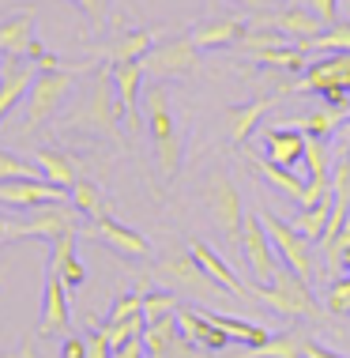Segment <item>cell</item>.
<instances>
[{
  "mask_svg": "<svg viewBox=\"0 0 350 358\" xmlns=\"http://www.w3.org/2000/svg\"><path fill=\"white\" fill-rule=\"evenodd\" d=\"M143 113H147V129L154 140V159H159L162 178H177L181 170V136H177V121H173V106H170V91L154 80L143 91Z\"/></svg>",
  "mask_w": 350,
  "mask_h": 358,
  "instance_id": "6da1fadb",
  "label": "cell"
},
{
  "mask_svg": "<svg viewBox=\"0 0 350 358\" xmlns=\"http://www.w3.org/2000/svg\"><path fill=\"white\" fill-rule=\"evenodd\" d=\"M249 298H256L260 306L275 309L283 317H309V321H320V306L309 290V279H301L290 268H279L275 283H249Z\"/></svg>",
  "mask_w": 350,
  "mask_h": 358,
  "instance_id": "7a4b0ae2",
  "label": "cell"
},
{
  "mask_svg": "<svg viewBox=\"0 0 350 358\" xmlns=\"http://www.w3.org/2000/svg\"><path fill=\"white\" fill-rule=\"evenodd\" d=\"M159 275L166 279V283H173L177 290H184L189 298H196V302H226V298H233L230 290H222L215 279L203 272L200 260L192 257V249L189 253H170L159 264Z\"/></svg>",
  "mask_w": 350,
  "mask_h": 358,
  "instance_id": "3957f363",
  "label": "cell"
},
{
  "mask_svg": "<svg viewBox=\"0 0 350 358\" xmlns=\"http://www.w3.org/2000/svg\"><path fill=\"white\" fill-rule=\"evenodd\" d=\"M72 91V72L68 69H38L34 83H31V94H27V132L42 129L45 121L61 110V102L68 99Z\"/></svg>",
  "mask_w": 350,
  "mask_h": 358,
  "instance_id": "277c9868",
  "label": "cell"
},
{
  "mask_svg": "<svg viewBox=\"0 0 350 358\" xmlns=\"http://www.w3.org/2000/svg\"><path fill=\"white\" fill-rule=\"evenodd\" d=\"M121 99H117V87H113V76L110 69H102L99 76H94V87L91 94H87V102L80 106V110L72 113L75 124H91V129H102L105 136H121V129H117V121H121Z\"/></svg>",
  "mask_w": 350,
  "mask_h": 358,
  "instance_id": "5b68a950",
  "label": "cell"
},
{
  "mask_svg": "<svg viewBox=\"0 0 350 358\" xmlns=\"http://www.w3.org/2000/svg\"><path fill=\"white\" fill-rule=\"evenodd\" d=\"M241 257H245L249 272H252V283H275L279 275V260L275 257V245H271L268 230H264V219L260 211H245V227H241Z\"/></svg>",
  "mask_w": 350,
  "mask_h": 358,
  "instance_id": "8992f818",
  "label": "cell"
},
{
  "mask_svg": "<svg viewBox=\"0 0 350 358\" xmlns=\"http://www.w3.org/2000/svg\"><path fill=\"white\" fill-rule=\"evenodd\" d=\"M200 69V45L192 42V34H177L166 42H154L151 53L143 57V72L154 80H166V76H192Z\"/></svg>",
  "mask_w": 350,
  "mask_h": 358,
  "instance_id": "52a82bcc",
  "label": "cell"
},
{
  "mask_svg": "<svg viewBox=\"0 0 350 358\" xmlns=\"http://www.w3.org/2000/svg\"><path fill=\"white\" fill-rule=\"evenodd\" d=\"M260 219H264V230L271 238V245H275V253L283 257V264L290 272H298L301 279H313V257H309V241L294 222H283L279 215H271L268 208H260Z\"/></svg>",
  "mask_w": 350,
  "mask_h": 358,
  "instance_id": "ba28073f",
  "label": "cell"
},
{
  "mask_svg": "<svg viewBox=\"0 0 350 358\" xmlns=\"http://www.w3.org/2000/svg\"><path fill=\"white\" fill-rule=\"evenodd\" d=\"M207 208L211 219L222 227V238L230 245H241V227H245V200H241L238 185L226 178V173H215L207 185Z\"/></svg>",
  "mask_w": 350,
  "mask_h": 358,
  "instance_id": "9c48e42d",
  "label": "cell"
},
{
  "mask_svg": "<svg viewBox=\"0 0 350 358\" xmlns=\"http://www.w3.org/2000/svg\"><path fill=\"white\" fill-rule=\"evenodd\" d=\"M61 234H80V208H75L72 200L34 208V215L27 219V222H15V234L12 238H45V241H57Z\"/></svg>",
  "mask_w": 350,
  "mask_h": 358,
  "instance_id": "30bf717a",
  "label": "cell"
},
{
  "mask_svg": "<svg viewBox=\"0 0 350 358\" xmlns=\"http://www.w3.org/2000/svg\"><path fill=\"white\" fill-rule=\"evenodd\" d=\"M0 53L4 57H31L34 64L50 53L42 42H38V34H34V12L31 8L0 19Z\"/></svg>",
  "mask_w": 350,
  "mask_h": 358,
  "instance_id": "8fae6325",
  "label": "cell"
},
{
  "mask_svg": "<svg viewBox=\"0 0 350 358\" xmlns=\"http://www.w3.org/2000/svg\"><path fill=\"white\" fill-rule=\"evenodd\" d=\"M249 27H260V31L271 27V31H279L286 38H298V45H301V42H309V38H316L324 31V19L313 15L301 0H294L290 8H283V12H275V15H252Z\"/></svg>",
  "mask_w": 350,
  "mask_h": 358,
  "instance_id": "7c38bea8",
  "label": "cell"
},
{
  "mask_svg": "<svg viewBox=\"0 0 350 358\" xmlns=\"http://www.w3.org/2000/svg\"><path fill=\"white\" fill-rule=\"evenodd\" d=\"M72 324V309H68V287L64 279L45 268V287H42V321H38V336H64Z\"/></svg>",
  "mask_w": 350,
  "mask_h": 358,
  "instance_id": "4fadbf2b",
  "label": "cell"
},
{
  "mask_svg": "<svg viewBox=\"0 0 350 358\" xmlns=\"http://www.w3.org/2000/svg\"><path fill=\"white\" fill-rule=\"evenodd\" d=\"M68 200V189L53 185V181L38 178V181H0V204L4 208H23L34 211L42 204H61Z\"/></svg>",
  "mask_w": 350,
  "mask_h": 358,
  "instance_id": "5bb4252c",
  "label": "cell"
},
{
  "mask_svg": "<svg viewBox=\"0 0 350 358\" xmlns=\"http://www.w3.org/2000/svg\"><path fill=\"white\" fill-rule=\"evenodd\" d=\"M332 87H339V91L350 94V53H328L320 57L316 64H309L305 76H301L298 87H290V91H332Z\"/></svg>",
  "mask_w": 350,
  "mask_h": 358,
  "instance_id": "9a60e30c",
  "label": "cell"
},
{
  "mask_svg": "<svg viewBox=\"0 0 350 358\" xmlns=\"http://www.w3.org/2000/svg\"><path fill=\"white\" fill-rule=\"evenodd\" d=\"M38 76V64L31 57H4V72H0V121L31 94V83Z\"/></svg>",
  "mask_w": 350,
  "mask_h": 358,
  "instance_id": "2e32d148",
  "label": "cell"
},
{
  "mask_svg": "<svg viewBox=\"0 0 350 358\" xmlns=\"http://www.w3.org/2000/svg\"><path fill=\"white\" fill-rule=\"evenodd\" d=\"M83 234H91V238L105 241L110 249H117V253H124V257H151V241L143 238L140 230L124 227V222H117V219H110V215L94 219L91 227L83 230Z\"/></svg>",
  "mask_w": 350,
  "mask_h": 358,
  "instance_id": "e0dca14e",
  "label": "cell"
},
{
  "mask_svg": "<svg viewBox=\"0 0 350 358\" xmlns=\"http://www.w3.org/2000/svg\"><path fill=\"white\" fill-rule=\"evenodd\" d=\"M177 324H181V336L189 343H196L203 347V351H226V343H230V336L222 332V328L207 317V309H177Z\"/></svg>",
  "mask_w": 350,
  "mask_h": 358,
  "instance_id": "ac0fdd59",
  "label": "cell"
},
{
  "mask_svg": "<svg viewBox=\"0 0 350 358\" xmlns=\"http://www.w3.org/2000/svg\"><path fill=\"white\" fill-rule=\"evenodd\" d=\"M113 87H117V99H121V110L129 113V124L136 129L140 124V91H143V61H121L110 64Z\"/></svg>",
  "mask_w": 350,
  "mask_h": 358,
  "instance_id": "d6986e66",
  "label": "cell"
},
{
  "mask_svg": "<svg viewBox=\"0 0 350 358\" xmlns=\"http://www.w3.org/2000/svg\"><path fill=\"white\" fill-rule=\"evenodd\" d=\"M192 257L200 260V268H203V272H207L211 279H215L222 290H230L233 298H249V283H245V279H241L238 272H233V268H230L211 245H203V241H192Z\"/></svg>",
  "mask_w": 350,
  "mask_h": 358,
  "instance_id": "ffe728a7",
  "label": "cell"
},
{
  "mask_svg": "<svg viewBox=\"0 0 350 358\" xmlns=\"http://www.w3.org/2000/svg\"><path fill=\"white\" fill-rule=\"evenodd\" d=\"M305 132L301 129H264V151L271 162H279V166H294V162L305 159Z\"/></svg>",
  "mask_w": 350,
  "mask_h": 358,
  "instance_id": "44dd1931",
  "label": "cell"
},
{
  "mask_svg": "<svg viewBox=\"0 0 350 358\" xmlns=\"http://www.w3.org/2000/svg\"><path fill=\"white\" fill-rule=\"evenodd\" d=\"M245 27L249 19L245 15H226V19H207L192 31V42L200 50H219V45H230V42H241L245 38Z\"/></svg>",
  "mask_w": 350,
  "mask_h": 358,
  "instance_id": "7402d4cb",
  "label": "cell"
},
{
  "mask_svg": "<svg viewBox=\"0 0 350 358\" xmlns=\"http://www.w3.org/2000/svg\"><path fill=\"white\" fill-rule=\"evenodd\" d=\"M154 34L151 27H140V31H124L121 38H113L110 45H102V50H94L99 57H105L110 64H121V61H143V57L151 53L154 45Z\"/></svg>",
  "mask_w": 350,
  "mask_h": 358,
  "instance_id": "603a6c76",
  "label": "cell"
},
{
  "mask_svg": "<svg viewBox=\"0 0 350 358\" xmlns=\"http://www.w3.org/2000/svg\"><path fill=\"white\" fill-rule=\"evenodd\" d=\"M283 94V91H279ZM279 94H264V99H252L245 106H230L226 110V129H230V140L233 143H245L249 132L256 129V121L264 117L271 106H279Z\"/></svg>",
  "mask_w": 350,
  "mask_h": 358,
  "instance_id": "cb8c5ba5",
  "label": "cell"
},
{
  "mask_svg": "<svg viewBox=\"0 0 350 358\" xmlns=\"http://www.w3.org/2000/svg\"><path fill=\"white\" fill-rule=\"evenodd\" d=\"M252 166H256V173L268 181V185H275L279 192H286L294 204H305V192H309V181L305 178H298L294 170L279 166V162H271V159H252Z\"/></svg>",
  "mask_w": 350,
  "mask_h": 358,
  "instance_id": "d4e9b609",
  "label": "cell"
},
{
  "mask_svg": "<svg viewBox=\"0 0 350 358\" xmlns=\"http://www.w3.org/2000/svg\"><path fill=\"white\" fill-rule=\"evenodd\" d=\"M34 166L42 170L45 181H53V185H61V189H68V192H72V185L80 181V170H75V162L68 159L64 151H57V148L34 151Z\"/></svg>",
  "mask_w": 350,
  "mask_h": 358,
  "instance_id": "484cf974",
  "label": "cell"
},
{
  "mask_svg": "<svg viewBox=\"0 0 350 358\" xmlns=\"http://www.w3.org/2000/svg\"><path fill=\"white\" fill-rule=\"evenodd\" d=\"M207 317L230 336V340H238V343H245V347H260V343H268L271 336H275V332H271V328H264V324L245 321V317H233V313H219V309H207Z\"/></svg>",
  "mask_w": 350,
  "mask_h": 358,
  "instance_id": "4316f807",
  "label": "cell"
},
{
  "mask_svg": "<svg viewBox=\"0 0 350 358\" xmlns=\"http://www.w3.org/2000/svg\"><path fill=\"white\" fill-rule=\"evenodd\" d=\"M252 61L264 69H283V72H305L309 69V50L301 45H271V50H256Z\"/></svg>",
  "mask_w": 350,
  "mask_h": 358,
  "instance_id": "83f0119b",
  "label": "cell"
},
{
  "mask_svg": "<svg viewBox=\"0 0 350 358\" xmlns=\"http://www.w3.org/2000/svg\"><path fill=\"white\" fill-rule=\"evenodd\" d=\"M301 336L298 332H279V336H271L268 343H260V347H245L241 355H233V358H301Z\"/></svg>",
  "mask_w": 350,
  "mask_h": 358,
  "instance_id": "f1b7e54d",
  "label": "cell"
},
{
  "mask_svg": "<svg viewBox=\"0 0 350 358\" xmlns=\"http://www.w3.org/2000/svg\"><path fill=\"white\" fill-rule=\"evenodd\" d=\"M332 211H335V196H324V200H316V204L301 208V215L294 219V227H298L309 241H320V234L328 230V219H332Z\"/></svg>",
  "mask_w": 350,
  "mask_h": 358,
  "instance_id": "f546056e",
  "label": "cell"
},
{
  "mask_svg": "<svg viewBox=\"0 0 350 358\" xmlns=\"http://www.w3.org/2000/svg\"><path fill=\"white\" fill-rule=\"evenodd\" d=\"M301 50H309V53H350V23L324 27L316 38L301 42Z\"/></svg>",
  "mask_w": 350,
  "mask_h": 358,
  "instance_id": "4dcf8cb0",
  "label": "cell"
},
{
  "mask_svg": "<svg viewBox=\"0 0 350 358\" xmlns=\"http://www.w3.org/2000/svg\"><path fill=\"white\" fill-rule=\"evenodd\" d=\"M181 336V324H177V313L162 317V321H151L147 332H143V347H147V358H159L166 347Z\"/></svg>",
  "mask_w": 350,
  "mask_h": 358,
  "instance_id": "1f68e13d",
  "label": "cell"
},
{
  "mask_svg": "<svg viewBox=\"0 0 350 358\" xmlns=\"http://www.w3.org/2000/svg\"><path fill=\"white\" fill-rule=\"evenodd\" d=\"M72 204L80 208V215H87V219H102V215H110V211H105V200H102V192H99V185H94V181H75L72 185Z\"/></svg>",
  "mask_w": 350,
  "mask_h": 358,
  "instance_id": "d6a6232c",
  "label": "cell"
},
{
  "mask_svg": "<svg viewBox=\"0 0 350 358\" xmlns=\"http://www.w3.org/2000/svg\"><path fill=\"white\" fill-rule=\"evenodd\" d=\"M339 117H343V113L328 106V110H316V113H309V117H301V124H298V129L305 132V136L332 140V136H335V129H339Z\"/></svg>",
  "mask_w": 350,
  "mask_h": 358,
  "instance_id": "836d02e7",
  "label": "cell"
},
{
  "mask_svg": "<svg viewBox=\"0 0 350 358\" xmlns=\"http://www.w3.org/2000/svg\"><path fill=\"white\" fill-rule=\"evenodd\" d=\"M105 340H110V347L117 351V347H124L129 340H140L143 332H147V317H129V321H117V324H102Z\"/></svg>",
  "mask_w": 350,
  "mask_h": 358,
  "instance_id": "e575fe53",
  "label": "cell"
},
{
  "mask_svg": "<svg viewBox=\"0 0 350 358\" xmlns=\"http://www.w3.org/2000/svg\"><path fill=\"white\" fill-rule=\"evenodd\" d=\"M177 309H181V302H177V294H170V290H151V294H143V317H147V324L177 313Z\"/></svg>",
  "mask_w": 350,
  "mask_h": 358,
  "instance_id": "d590c367",
  "label": "cell"
},
{
  "mask_svg": "<svg viewBox=\"0 0 350 358\" xmlns=\"http://www.w3.org/2000/svg\"><path fill=\"white\" fill-rule=\"evenodd\" d=\"M38 178H42L38 166L15 159V155H8V151H0V181H38Z\"/></svg>",
  "mask_w": 350,
  "mask_h": 358,
  "instance_id": "8d00e7d4",
  "label": "cell"
},
{
  "mask_svg": "<svg viewBox=\"0 0 350 358\" xmlns=\"http://www.w3.org/2000/svg\"><path fill=\"white\" fill-rule=\"evenodd\" d=\"M143 313V294L140 290H132V294H121L117 302L110 306V317H105V324H117V321H129V317H140Z\"/></svg>",
  "mask_w": 350,
  "mask_h": 358,
  "instance_id": "74e56055",
  "label": "cell"
},
{
  "mask_svg": "<svg viewBox=\"0 0 350 358\" xmlns=\"http://www.w3.org/2000/svg\"><path fill=\"white\" fill-rule=\"evenodd\" d=\"M332 196H335V204L350 208V155L332 166Z\"/></svg>",
  "mask_w": 350,
  "mask_h": 358,
  "instance_id": "f35d334b",
  "label": "cell"
},
{
  "mask_svg": "<svg viewBox=\"0 0 350 358\" xmlns=\"http://www.w3.org/2000/svg\"><path fill=\"white\" fill-rule=\"evenodd\" d=\"M324 306H328V313H335V317H347L350 313V275L347 279H335L332 290H328V298H324Z\"/></svg>",
  "mask_w": 350,
  "mask_h": 358,
  "instance_id": "ab89813d",
  "label": "cell"
},
{
  "mask_svg": "<svg viewBox=\"0 0 350 358\" xmlns=\"http://www.w3.org/2000/svg\"><path fill=\"white\" fill-rule=\"evenodd\" d=\"M87 358H113V347L105 340L102 328H91V332H87Z\"/></svg>",
  "mask_w": 350,
  "mask_h": 358,
  "instance_id": "60d3db41",
  "label": "cell"
},
{
  "mask_svg": "<svg viewBox=\"0 0 350 358\" xmlns=\"http://www.w3.org/2000/svg\"><path fill=\"white\" fill-rule=\"evenodd\" d=\"M75 8H80V12L91 19L94 27H102L105 23V12H110V0H72Z\"/></svg>",
  "mask_w": 350,
  "mask_h": 358,
  "instance_id": "b9f144b4",
  "label": "cell"
},
{
  "mask_svg": "<svg viewBox=\"0 0 350 358\" xmlns=\"http://www.w3.org/2000/svg\"><path fill=\"white\" fill-rule=\"evenodd\" d=\"M305 8H309L313 15L324 19V27L339 23V0H305Z\"/></svg>",
  "mask_w": 350,
  "mask_h": 358,
  "instance_id": "7bdbcfd3",
  "label": "cell"
},
{
  "mask_svg": "<svg viewBox=\"0 0 350 358\" xmlns=\"http://www.w3.org/2000/svg\"><path fill=\"white\" fill-rule=\"evenodd\" d=\"M159 358H200V347H196V343H189L184 336H177V340H173Z\"/></svg>",
  "mask_w": 350,
  "mask_h": 358,
  "instance_id": "ee69618b",
  "label": "cell"
},
{
  "mask_svg": "<svg viewBox=\"0 0 350 358\" xmlns=\"http://www.w3.org/2000/svg\"><path fill=\"white\" fill-rule=\"evenodd\" d=\"M301 358H347V355H339V351H332V347H324L320 340H305V343H301Z\"/></svg>",
  "mask_w": 350,
  "mask_h": 358,
  "instance_id": "f6af8a7d",
  "label": "cell"
},
{
  "mask_svg": "<svg viewBox=\"0 0 350 358\" xmlns=\"http://www.w3.org/2000/svg\"><path fill=\"white\" fill-rule=\"evenodd\" d=\"M61 358H87V336H68L61 347Z\"/></svg>",
  "mask_w": 350,
  "mask_h": 358,
  "instance_id": "bcb514c9",
  "label": "cell"
},
{
  "mask_svg": "<svg viewBox=\"0 0 350 358\" xmlns=\"http://www.w3.org/2000/svg\"><path fill=\"white\" fill-rule=\"evenodd\" d=\"M113 358H147V347H143V336L140 340H129L124 347H117Z\"/></svg>",
  "mask_w": 350,
  "mask_h": 358,
  "instance_id": "7dc6e473",
  "label": "cell"
},
{
  "mask_svg": "<svg viewBox=\"0 0 350 358\" xmlns=\"http://www.w3.org/2000/svg\"><path fill=\"white\" fill-rule=\"evenodd\" d=\"M12 234H15V222L8 219V215H0V241H4V238H12Z\"/></svg>",
  "mask_w": 350,
  "mask_h": 358,
  "instance_id": "c3c4849f",
  "label": "cell"
},
{
  "mask_svg": "<svg viewBox=\"0 0 350 358\" xmlns=\"http://www.w3.org/2000/svg\"><path fill=\"white\" fill-rule=\"evenodd\" d=\"M238 4H245V8H264V0H238Z\"/></svg>",
  "mask_w": 350,
  "mask_h": 358,
  "instance_id": "681fc988",
  "label": "cell"
},
{
  "mask_svg": "<svg viewBox=\"0 0 350 358\" xmlns=\"http://www.w3.org/2000/svg\"><path fill=\"white\" fill-rule=\"evenodd\" d=\"M0 72H4V53H0Z\"/></svg>",
  "mask_w": 350,
  "mask_h": 358,
  "instance_id": "f907efd6",
  "label": "cell"
},
{
  "mask_svg": "<svg viewBox=\"0 0 350 358\" xmlns=\"http://www.w3.org/2000/svg\"><path fill=\"white\" fill-rule=\"evenodd\" d=\"M347 132H350V117H347Z\"/></svg>",
  "mask_w": 350,
  "mask_h": 358,
  "instance_id": "816d5d0a",
  "label": "cell"
}]
</instances>
